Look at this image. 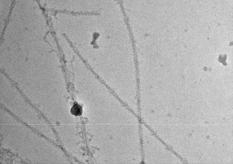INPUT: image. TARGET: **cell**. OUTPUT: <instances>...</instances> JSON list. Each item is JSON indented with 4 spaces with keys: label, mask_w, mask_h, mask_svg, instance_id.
I'll return each instance as SVG.
<instances>
[{
    "label": "cell",
    "mask_w": 233,
    "mask_h": 164,
    "mask_svg": "<svg viewBox=\"0 0 233 164\" xmlns=\"http://www.w3.org/2000/svg\"><path fill=\"white\" fill-rule=\"evenodd\" d=\"M70 112L72 115L75 116H80L83 113L82 106L78 104H76L72 107Z\"/></svg>",
    "instance_id": "obj_1"
}]
</instances>
